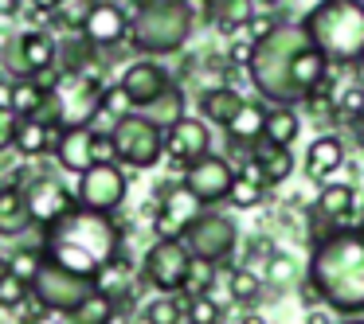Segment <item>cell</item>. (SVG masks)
I'll return each instance as SVG.
<instances>
[{"instance_id": "34", "label": "cell", "mask_w": 364, "mask_h": 324, "mask_svg": "<svg viewBox=\"0 0 364 324\" xmlns=\"http://www.w3.org/2000/svg\"><path fill=\"white\" fill-rule=\"evenodd\" d=\"M75 316H79L82 324H110L114 316H118V305H114V301L106 297L102 289H98L95 297H90V301H87V305H82V308H79V313H75Z\"/></svg>"}, {"instance_id": "12", "label": "cell", "mask_w": 364, "mask_h": 324, "mask_svg": "<svg viewBox=\"0 0 364 324\" xmlns=\"http://www.w3.org/2000/svg\"><path fill=\"white\" fill-rule=\"evenodd\" d=\"M235 168H231L228 157H215V152H208L204 160H196V164L184 168V188L192 191V196L200 199L204 207L212 203H223V199L231 196V188H235Z\"/></svg>"}, {"instance_id": "29", "label": "cell", "mask_w": 364, "mask_h": 324, "mask_svg": "<svg viewBox=\"0 0 364 324\" xmlns=\"http://www.w3.org/2000/svg\"><path fill=\"white\" fill-rule=\"evenodd\" d=\"M262 196H267V184L259 180V172H255V164L247 160V168L235 176V188H231V203L239 207V211H251V207L262 203Z\"/></svg>"}, {"instance_id": "27", "label": "cell", "mask_w": 364, "mask_h": 324, "mask_svg": "<svg viewBox=\"0 0 364 324\" xmlns=\"http://www.w3.org/2000/svg\"><path fill=\"white\" fill-rule=\"evenodd\" d=\"M208 20H212L223 35H235V32H243V28H251L255 0H223V4H215V9L208 12Z\"/></svg>"}, {"instance_id": "23", "label": "cell", "mask_w": 364, "mask_h": 324, "mask_svg": "<svg viewBox=\"0 0 364 324\" xmlns=\"http://www.w3.org/2000/svg\"><path fill=\"white\" fill-rule=\"evenodd\" d=\"M262 133H267V110L262 102H243V110L235 113V121L228 125V141L231 145H262Z\"/></svg>"}, {"instance_id": "8", "label": "cell", "mask_w": 364, "mask_h": 324, "mask_svg": "<svg viewBox=\"0 0 364 324\" xmlns=\"http://www.w3.org/2000/svg\"><path fill=\"white\" fill-rule=\"evenodd\" d=\"M95 293H98V281L71 274V269L55 266V262H48V258H43L40 274H36V281H32L36 305L40 308H59V313H79Z\"/></svg>"}, {"instance_id": "31", "label": "cell", "mask_w": 364, "mask_h": 324, "mask_svg": "<svg viewBox=\"0 0 364 324\" xmlns=\"http://www.w3.org/2000/svg\"><path fill=\"white\" fill-rule=\"evenodd\" d=\"M40 266H43V246H40V250H32V246H20V250L9 258V274L16 277V281H24V285L36 281Z\"/></svg>"}, {"instance_id": "30", "label": "cell", "mask_w": 364, "mask_h": 324, "mask_svg": "<svg viewBox=\"0 0 364 324\" xmlns=\"http://www.w3.org/2000/svg\"><path fill=\"white\" fill-rule=\"evenodd\" d=\"M48 98L51 94L43 86H36L32 79H16V82H12V113H16V118H36Z\"/></svg>"}, {"instance_id": "50", "label": "cell", "mask_w": 364, "mask_h": 324, "mask_svg": "<svg viewBox=\"0 0 364 324\" xmlns=\"http://www.w3.org/2000/svg\"><path fill=\"white\" fill-rule=\"evenodd\" d=\"M200 4H204V9H208V12H212V9H215V4H223V0H200Z\"/></svg>"}, {"instance_id": "2", "label": "cell", "mask_w": 364, "mask_h": 324, "mask_svg": "<svg viewBox=\"0 0 364 324\" xmlns=\"http://www.w3.org/2000/svg\"><path fill=\"white\" fill-rule=\"evenodd\" d=\"M309 289L321 305L341 316L364 313V227H345L325 235L309 258Z\"/></svg>"}, {"instance_id": "47", "label": "cell", "mask_w": 364, "mask_h": 324, "mask_svg": "<svg viewBox=\"0 0 364 324\" xmlns=\"http://www.w3.org/2000/svg\"><path fill=\"white\" fill-rule=\"evenodd\" d=\"M9 277V258H0V281Z\"/></svg>"}, {"instance_id": "1", "label": "cell", "mask_w": 364, "mask_h": 324, "mask_svg": "<svg viewBox=\"0 0 364 324\" xmlns=\"http://www.w3.org/2000/svg\"><path fill=\"white\" fill-rule=\"evenodd\" d=\"M43 258L98 281V274H106L122 258V230L110 215L75 207L55 227L43 230Z\"/></svg>"}, {"instance_id": "15", "label": "cell", "mask_w": 364, "mask_h": 324, "mask_svg": "<svg viewBox=\"0 0 364 324\" xmlns=\"http://www.w3.org/2000/svg\"><path fill=\"white\" fill-rule=\"evenodd\" d=\"M28 196V207H32V223L36 227H55L63 215H71L75 207H79V199L71 196V191L63 188V184H55L51 176H36L32 184H20Z\"/></svg>"}, {"instance_id": "28", "label": "cell", "mask_w": 364, "mask_h": 324, "mask_svg": "<svg viewBox=\"0 0 364 324\" xmlns=\"http://www.w3.org/2000/svg\"><path fill=\"white\" fill-rule=\"evenodd\" d=\"M298 133H301V121H298V113H294L290 106H274V110H267V133H262L267 145L290 149V145L298 141Z\"/></svg>"}, {"instance_id": "48", "label": "cell", "mask_w": 364, "mask_h": 324, "mask_svg": "<svg viewBox=\"0 0 364 324\" xmlns=\"http://www.w3.org/2000/svg\"><path fill=\"white\" fill-rule=\"evenodd\" d=\"M243 324H267L262 316H243Z\"/></svg>"}, {"instance_id": "14", "label": "cell", "mask_w": 364, "mask_h": 324, "mask_svg": "<svg viewBox=\"0 0 364 324\" xmlns=\"http://www.w3.org/2000/svg\"><path fill=\"white\" fill-rule=\"evenodd\" d=\"M168 86H173L168 71L161 63H153V59L129 63L126 71H122V79H118V90H122V98H126V106H134V113H141L149 102H157Z\"/></svg>"}, {"instance_id": "10", "label": "cell", "mask_w": 364, "mask_h": 324, "mask_svg": "<svg viewBox=\"0 0 364 324\" xmlns=\"http://www.w3.org/2000/svg\"><path fill=\"white\" fill-rule=\"evenodd\" d=\"M353 211H356V188L353 184H321V191H317V199L309 203V238H314V246L321 242L325 235H333V230H345L353 227Z\"/></svg>"}, {"instance_id": "43", "label": "cell", "mask_w": 364, "mask_h": 324, "mask_svg": "<svg viewBox=\"0 0 364 324\" xmlns=\"http://www.w3.org/2000/svg\"><path fill=\"white\" fill-rule=\"evenodd\" d=\"M0 106L12 110V82H4V79H0Z\"/></svg>"}, {"instance_id": "7", "label": "cell", "mask_w": 364, "mask_h": 324, "mask_svg": "<svg viewBox=\"0 0 364 324\" xmlns=\"http://www.w3.org/2000/svg\"><path fill=\"white\" fill-rule=\"evenodd\" d=\"M192 269H196V258L188 254L184 238H157L141 262V277L165 297H176L181 289H188Z\"/></svg>"}, {"instance_id": "17", "label": "cell", "mask_w": 364, "mask_h": 324, "mask_svg": "<svg viewBox=\"0 0 364 324\" xmlns=\"http://www.w3.org/2000/svg\"><path fill=\"white\" fill-rule=\"evenodd\" d=\"M95 137L98 129L95 125H67L55 133V145H51V157H55V164L63 168V172H90L95 168Z\"/></svg>"}, {"instance_id": "21", "label": "cell", "mask_w": 364, "mask_h": 324, "mask_svg": "<svg viewBox=\"0 0 364 324\" xmlns=\"http://www.w3.org/2000/svg\"><path fill=\"white\" fill-rule=\"evenodd\" d=\"M341 164H345V141L337 133H321L306 149V176L314 180H329L333 172H341Z\"/></svg>"}, {"instance_id": "46", "label": "cell", "mask_w": 364, "mask_h": 324, "mask_svg": "<svg viewBox=\"0 0 364 324\" xmlns=\"http://www.w3.org/2000/svg\"><path fill=\"white\" fill-rule=\"evenodd\" d=\"M353 137L360 141V149H364V118H360V121H353Z\"/></svg>"}, {"instance_id": "3", "label": "cell", "mask_w": 364, "mask_h": 324, "mask_svg": "<svg viewBox=\"0 0 364 324\" xmlns=\"http://www.w3.org/2000/svg\"><path fill=\"white\" fill-rule=\"evenodd\" d=\"M309 43L333 67L364 63V0H317L301 16Z\"/></svg>"}, {"instance_id": "51", "label": "cell", "mask_w": 364, "mask_h": 324, "mask_svg": "<svg viewBox=\"0 0 364 324\" xmlns=\"http://www.w3.org/2000/svg\"><path fill=\"white\" fill-rule=\"evenodd\" d=\"M341 324H364V320H360V316H345Z\"/></svg>"}, {"instance_id": "5", "label": "cell", "mask_w": 364, "mask_h": 324, "mask_svg": "<svg viewBox=\"0 0 364 324\" xmlns=\"http://www.w3.org/2000/svg\"><path fill=\"white\" fill-rule=\"evenodd\" d=\"M196 12L192 0L184 4H157V9H137L129 16V43L141 55H173L192 40Z\"/></svg>"}, {"instance_id": "32", "label": "cell", "mask_w": 364, "mask_h": 324, "mask_svg": "<svg viewBox=\"0 0 364 324\" xmlns=\"http://www.w3.org/2000/svg\"><path fill=\"white\" fill-rule=\"evenodd\" d=\"M228 289H231V297H235V301H255L262 293V277L255 274L251 266H239V269H231V274H228Z\"/></svg>"}, {"instance_id": "44", "label": "cell", "mask_w": 364, "mask_h": 324, "mask_svg": "<svg viewBox=\"0 0 364 324\" xmlns=\"http://www.w3.org/2000/svg\"><path fill=\"white\" fill-rule=\"evenodd\" d=\"M157 4H184V0H137V9H157Z\"/></svg>"}, {"instance_id": "6", "label": "cell", "mask_w": 364, "mask_h": 324, "mask_svg": "<svg viewBox=\"0 0 364 324\" xmlns=\"http://www.w3.org/2000/svg\"><path fill=\"white\" fill-rule=\"evenodd\" d=\"M110 141H114V157L129 168H153L165 157V129L145 121L141 113H122L110 125Z\"/></svg>"}, {"instance_id": "38", "label": "cell", "mask_w": 364, "mask_h": 324, "mask_svg": "<svg viewBox=\"0 0 364 324\" xmlns=\"http://www.w3.org/2000/svg\"><path fill=\"white\" fill-rule=\"evenodd\" d=\"M24 297H32V285H24V281H16V277H4L0 281V308H16Z\"/></svg>"}, {"instance_id": "18", "label": "cell", "mask_w": 364, "mask_h": 324, "mask_svg": "<svg viewBox=\"0 0 364 324\" xmlns=\"http://www.w3.org/2000/svg\"><path fill=\"white\" fill-rule=\"evenodd\" d=\"M208 152H212V129H208L204 118H184L165 133V157H173L184 168L204 160Z\"/></svg>"}, {"instance_id": "41", "label": "cell", "mask_w": 364, "mask_h": 324, "mask_svg": "<svg viewBox=\"0 0 364 324\" xmlns=\"http://www.w3.org/2000/svg\"><path fill=\"white\" fill-rule=\"evenodd\" d=\"M251 48H255L251 40H247V43H235V48H231V55H228V59H231V63H243V67H247V63H251Z\"/></svg>"}, {"instance_id": "37", "label": "cell", "mask_w": 364, "mask_h": 324, "mask_svg": "<svg viewBox=\"0 0 364 324\" xmlns=\"http://www.w3.org/2000/svg\"><path fill=\"white\" fill-rule=\"evenodd\" d=\"M267 281H274V285H286V281H294L298 277V266H294V258L290 254H274V258L267 262Z\"/></svg>"}, {"instance_id": "25", "label": "cell", "mask_w": 364, "mask_h": 324, "mask_svg": "<svg viewBox=\"0 0 364 324\" xmlns=\"http://www.w3.org/2000/svg\"><path fill=\"white\" fill-rule=\"evenodd\" d=\"M141 118H145V121H153L157 129H165V133H168V129H173L176 121H184V118H188V113H184V90L173 82V86H168L165 94L157 98V102H149V106H145V110H141Z\"/></svg>"}, {"instance_id": "26", "label": "cell", "mask_w": 364, "mask_h": 324, "mask_svg": "<svg viewBox=\"0 0 364 324\" xmlns=\"http://www.w3.org/2000/svg\"><path fill=\"white\" fill-rule=\"evenodd\" d=\"M55 133L59 129H48L43 121L36 118H20V129H16V152L28 160H36L40 152H51V145H55Z\"/></svg>"}, {"instance_id": "33", "label": "cell", "mask_w": 364, "mask_h": 324, "mask_svg": "<svg viewBox=\"0 0 364 324\" xmlns=\"http://www.w3.org/2000/svg\"><path fill=\"white\" fill-rule=\"evenodd\" d=\"M184 320V305L176 297H153L149 305H145V324H181Z\"/></svg>"}, {"instance_id": "9", "label": "cell", "mask_w": 364, "mask_h": 324, "mask_svg": "<svg viewBox=\"0 0 364 324\" xmlns=\"http://www.w3.org/2000/svg\"><path fill=\"white\" fill-rule=\"evenodd\" d=\"M184 246H188V254L196 262H204V266H220V262H228L231 254H235V246H239L235 219H231V215H220V211H204L188 227Z\"/></svg>"}, {"instance_id": "22", "label": "cell", "mask_w": 364, "mask_h": 324, "mask_svg": "<svg viewBox=\"0 0 364 324\" xmlns=\"http://www.w3.org/2000/svg\"><path fill=\"white\" fill-rule=\"evenodd\" d=\"M251 164L255 172H259V180L267 184H286L294 172V152L290 149H278V145H259V149L251 152Z\"/></svg>"}, {"instance_id": "45", "label": "cell", "mask_w": 364, "mask_h": 324, "mask_svg": "<svg viewBox=\"0 0 364 324\" xmlns=\"http://www.w3.org/2000/svg\"><path fill=\"white\" fill-rule=\"evenodd\" d=\"M20 9V0H0V16H12Z\"/></svg>"}, {"instance_id": "42", "label": "cell", "mask_w": 364, "mask_h": 324, "mask_svg": "<svg viewBox=\"0 0 364 324\" xmlns=\"http://www.w3.org/2000/svg\"><path fill=\"white\" fill-rule=\"evenodd\" d=\"M32 9H40V12H59V9H63V0H32Z\"/></svg>"}, {"instance_id": "40", "label": "cell", "mask_w": 364, "mask_h": 324, "mask_svg": "<svg viewBox=\"0 0 364 324\" xmlns=\"http://www.w3.org/2000/svg\"><path fill=\"white\" fill-rule=\"evenodd\" d=\"M28 324H82L75 313H59V308H36Z\"/></svg>"}, {"instance_id": "11", "label": "cell", "mask_w": 364, "mask_h": 324, "mask_svg": "<svg viewBox=\"0 0 364 324\" xmlns=\"http://www.w3.org/2000/svg\"><path fill=\"white\" fill-rule=\"evenodd\" d=\"M126 172H122L118 164H95L90 172L79 176V191H75V199H79V207H87V211H98V215H114L122 203H126Z\"/></svg>"}, {"instance_id": "13", "label": "cell", "mask_w": 364, "mask_h": 324, "mask_svg": "<svg viewBox=\"0 0 364 324\" xmlns=\"http://www.w3.org/2000/svg\"><path fill=\"white\" fill-rule=\"evenodd\" d=\"M200 215H204V203L184 184H168L157 215H153V230H157V238H184Z\"/></svg>"}, {"instance_id": "24", "label": "cell", "mask_w": 364, "mask_h": 324, "mask_svg": "<svg viewBox=\"0 0 364 324\" xmlns=\"http://www.w3.org/2000/svg\"><path fill=\"white\" fill-rule=\"evenodd\" d=\"M239 110H243V94L231 90V86H212L204 98H200V118L215 121V125H223V129L235 121Z\"/></svg>"}, {"instance_id": "35", "label": "cell", "mask_w": 364, "mask_h": 324, "mask_svg": "<svg viewBox=\"0 0 364 324\" xmlns=\"http://www.w3.org/2000/svg\"><path fill=\"white\" fill-rule=\"evenodd\" d=\"M184 316H188L192 324H220L223 320V305L215 297H208V293H196V297L188 301V308H184Z\"/></svg>"}, {"instance_id": "16", "label": "cell", "mask_w": 364, "mask_h": 324, "mask_svg": "<svg viewBox=\"0 0 364 324\" xmlns=\"http://www.w3.org/2000/svg\"><path fill=\"white\" fill-rule=\"evenodd\" d=\"M82 40L90 48H118L122 40H129V16L114 4V0H95L79 20Z\"/></svg>"}, {"instance_id": "19", "label": "cell", "mask_w": 364, "mask_h": 324, "mask_svg": "<svg viewBox=\"0 0 364 324\" xmlns=\"http://www.w3.org/2000/svg\"><path fill=\"white\" fill-rule=\"evenodd\" d=\"M32 227V207L20 184H0V238H20Z\"/></svg>"}, {"instance_id": "4", "label": "cell", "mask_w": 364, "mask_h": 324, "mask_svg": "<svg viewBox=\"0 0 364 324\" xmlns=\"http://www.w3.org/2000/svg\"><path fill=\"white\" fill-rule=\"evenodd\" d=\"M306 43H309V35H306L301 24H278L274 32H267L262 40H255L247 74H251L255 90H259L270 106L301 102V94L290 82V67H294V55H298Z\"/></svg>"}, {"instance_id": "49", "label": "cell", "mask_w": 364, "mask_h": 324, "mask_svg": "<svg viewBox=\"0 0 364 324\" xmlns=\"http://www.w3.org/2000/svg\"><path fill=\"white\" fill-rule=\"evenodd\" d=\"M356 82L364 86V63H356Z\"/></svg>"}, {"instance_id": "39", "label": "cell", "mask_w": 364, "mask_h": 324, "mask_svg": "<svg viewBox=\"0 0 364 324\" xmlns=\"http://www.w3.org/2000/svg\"><path fill=\"white\" fill-rule=\"evenodd\" d=\"M16 129H20V118L12 110H4V106H0V149L16 145Z\"/></svg>"}, {"instance_id": "52", "label": "cell", "mask_w": 364, "mask_h": 324, "mask_svg": "<svg viewBox=\"0 0 364 324\" xmlns=\"http://www.w3.org/2000/svg\"><path fill=\"white\" fill-rule=\"evenodd\" d=\"M314 324H321V320H314Z\"/></svg>"}, {"instance_id": "20", "label": "cell", "mask_w": 364, "mask_h": 324, "mask_svg": "<svg viewBox=\"0 0 364 324\" xmlns=\"http://www.w3.org/2000/svg\"><path fill=\"white\" fill-rule=\"evenodd\" d=\"M325 79H329V63H325V55L314 48V43H306V48L294 55V67H290L294 90L306 98V94H314V90H321Z\"/></svg>"}, {"instance_id": "36", "label": "cell", "mask_w": 364, "mask_h": 324, "mask_svg": "<svg viewBox=\"0 0 364 324\" xmlns=\"http://www.w3.org/2000/svg\"><path fill=\"white\" fill-rule=\"evenodd\" d=\"M337 113L348 121V125L364 118V86H360V82H353V86L337 90Z\"/></svg>"}]
</instances>
